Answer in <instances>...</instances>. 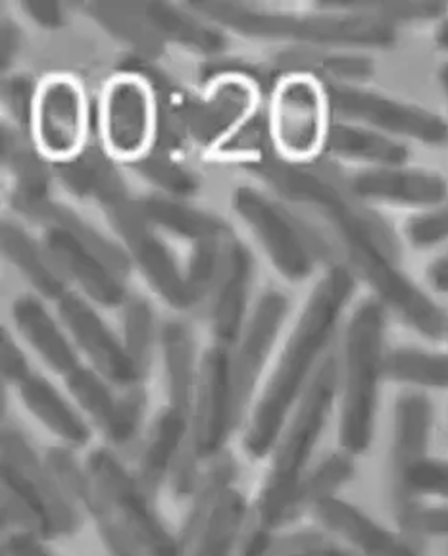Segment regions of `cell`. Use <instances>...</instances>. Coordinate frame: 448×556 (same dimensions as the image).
<instances>
[{
    "label": "cell",
    "instance_id": "cell-42",
    "mask_svg": "<svg viewBox=\"0 0 448 556\" xmlns=\"http://www.w3.org/2000/svg\"><path fill=\"white\" fill-rule=\"evenodd\" d=\"M427 279L437 293L448 295V251L430 266Z\"/></svg>",
    "mask_w": 448,
    "mask_h": 556
},
{
    "label": "cell",
    "instance_id": "cell-12",
    "mask_svg": "<svg viewBox=\"0 0 448 556\" xmlns=\"http://www.w3.org/2000/svg\"><path fill=\"white\" fill-rule=\"evenodd\" d=\"M44 460L62 489L66 491V495L72 498V503L79 508V513H87L93 520L101 535L102 545L111 556H146L143 548L139 547V543L131 538V533L126 530V526L119 522L111 503L94 485L85 464L79 463L68 447H52L51 451H47Z\"/></svg>",
    "mask_w": 448,
    "mask_h": 556
},
{
    "label": "cell",
    "instance_id": "cell-18",
    "mask_svg": "<svg viewBox=\"0 0 448 556\" xmlns=\"http://www.w3.org/2000/svg\"><path fill=\"white\" fill-rule=\"evenodd\" d=\"M189 433L191 418L176 406H168L156 416L136 468L137 480L141 481L146 495L154 503L189 447Z\"/></svg>",
    "mask_w": 448,
    "mask_h": 556
},
{
    "label": "cell",
    "instance_id": "cell-35",
    "mask_svg": "<svg viewBox=\"0 0 448 556\" xmlns=\"http://www.w3.org/2000/svg\"><path fill=\"white\" fill-rule=\"evenodd\" d=\"M407 237L415 249H432L448 241V201L408 219Z\"/></svg>",
    "mask_w": 448,
    "mask_h": 556
},
{
    "label": "cell",
    "instance_id": "cell-7",
    "mask_svg": "<svg viewBox=\"0 0 448 556\" xmlns=\"http://www.w3.org/2000/svg\"><path fill=\"white\" fill-rule=\"evenodd\" d=\"M85 468L93 478L104 498L111 503L119 522L146 556H181L178 533L169 530L158 515L153 498L146 495L136 472L119 460L112 448H94L85 460Z\"/></svg>",
    "mask_w": 448,
    "mask_h": 556
},
{
    "label": "cell",
    "instance_id": "cell-45",
    "mask_svg": "<svg viewBox=\"0 0 448 556\" xmlns=\"http://www.w3.org/2000/svg\"><path fill=\"white\" fill-rule=\"evenodd\" d=\"M439 84L443 87V93L447 97L448 102V62H445L439 70Z\"/></svg>",
    "mask_w": 448,
    "mask_h": 556
},
{
    "label": "cell",
    "instance_id": "cell-41",
    "mask_svg": "<svg viewBox=\"0 0 448 556\" xmlns=\"http://www.w3.org/2000/svg\"><path fill=\"white\" fill-rule=\"evenodd\" d=\"M26 10L42 26H59V4H54V2H27Z\"/></svg>",
    "mask_w": 448,
    "mask_h": 556
},
{
    "label": "cell",
    "instance_id": "cell-39",
    "mask_svg": "<svg viewBox=\"0 0 448 556\" xmlns=\"http://www.w3.org/2000/svg\"><path fill=\"white\" fill-rule=\"evenodd\" d=\"M2 376L10 383L22 386L31 376L26 356L17 349L7 331H2Z\"/></svg>",
    "mask_w": 448,
    "mask_h": 556
},
{
    "label": "cell",
    "instance_id": "cell-29",
    "mask_svg": "<svg viewBox=\"0 0 448 556\" xmlns=\"http://www.w3.org/2000/svg\"><path fill=\"white\" fill-rule=\"evenodd\" d=\"M385 376L415 388L448 389V353L397 349L387 354Z\"/></svg>",
    "mask_w": 448,
    "mask_h": 556
},
{
    "label": "cell",
    "instance_id": "cell-19",
    "mask_svg": "<svg viewBox=\"0 0 448 556\" xmlns=\"http://www.w3.org/2000/svg\"><path fill=\"white\" fill-rule=\"evenodd\" d=\"M287 304V299L280 293L264 295L254 313L251 326L246 329L238 358L233 361V380H235L239 413L253 395L256 378L260 376L271 345L280 333L281 324L285 320Z\"/></svg>",
    "mask_w": 448,
    "mask_h": 556
},
{
    "label": "cell",
    "instance_id": "cell-21",
    "mask_svg": "<svg viewBox=\"0 0 448 556\" xmlns=\"http://www.w3.org/2000/svg\"><path fill=\"white\" fill-rule=\"evenodd\" d=\"M20 395L29 413L69 447H84L91 441V428L87 421L60 395L51 381L41 376H29L20 386Z\"/></svg>",
    "mask_w": 448,
    "mask_h": 556
},
{
    "label": "cell",
    "instance_id": "cell-8",
    "mask_svg": "<svg viewBox=\"0 0 448 556\" xmlns=\"http://www.w3.org/2000/svg\"><path fill=\"white\" fill-rule=\"evenodd\" d=\"M102 147L119 162H141L153 152L158 110L151 85L137 74H119L104 85L99 106Z\"/></svg>",
    "mask_w": 448,
    "mask_h": 556
},
{
    "label": "cell",
    "instance_id": "cell-32",
    "mask_svg": "<svg viewBox=\"0 0 448 556\" xmlns=\"http://www.w3.org/2000/svg\"><path fill=\"white\" fill-rule=\"evenodd\" d=\"M2 243H4V251H7L10 258L16 262L17 266L24 270L26 276H29V279L41 289L44 295L59 296L62 293V283L44 266L41 254L37 253V249L29 241V237L24 236L20 229L4 228Z\"/></svg>",
    "mask_w": 448,
    "mask_h": 556
},
{
    "label": "cell",
    "instance_id": "cell-24",
    "mask_svg": "<svg viewBox=\"0 0 448 556\" xmlns=\"http://www.w3.org/2000/svg\"><path fill=\"white\" fill-rule=\"evenodd\" d=\"M328 152L345 161L364 162L372 168H398L408 161L407 144L356 124H333Z\"/></svg>",
    "mask_w": 448,
    "mask_h": 556
},
{
    "label": "cell",
    "instance_id": "cell-6",
    "mask_svg": "<svg viewBox=\"0 0 448 556\" xmlns=\"http://www.w3.org/2000/svg\"><path fill=\"white\" fill-rule=\"evenodd\" d=\"M330 87L312 72H293L281 77L271 91V143L281 161L293 166L312 164L328 152L330 144Z\"/></svg>",
    "mask_w": 448,
    "mask_h": 556
},
{
    "label": "cell",
    "instance_id": "cell-26",
    "mask_svg": "<svg viewBox=\"0 0 448 556\" xmlns=\"http://www.w3.org/2000/svg\"><path fill=\"white\" fill-rule=\"evenodd\" d=\"M355 473L353 456L345 451L325 456L322 463L316 464L312 470H308L298 483L295 495L289 503L283 526L295 523L308 513H313V508L325 498L335 497L337 491L345 488L348 481H353Z\"/></svg>",
    "mask_w": 448,
    "mask_h": 556
},
{
    "label": "cell",
    "instance_id": "cell-2",
    "mask_svg": "<svg viewBox=\"0 0 448 556\" xmlns=\"http://www.w3.org/2000/svg\"><path fill=\"white\" fill-rule=\"evenodd\" d=\"M353 291L355 279L343 266H333L313 287L246 426L243 447L253 458H264L276 447L289 414L323 363Z\"/></svg>",
    "mask_w": 448,
    "mask_h": 556
},
{
    "label": "cell",
    "instance_id": "cell-14",
    "mask_svg": "<svg viewBox=\"0 0 448 556\" xmlns=\"http://www.w3.org/2000/svg\"><path fill=\"white\" fill-rule=\"evenodd\" d=\"M60 316L104 380L121 388H133L139 383L143 374L139 364L127 346L112 336L101 318L87 308V304L76 296H64L60 303Z\"/></svg>",
    "mask_w": 448,
    "mask_h": 556
},
{
    "label": "cell",
    "instance_id": "cell-9",
    "mask_svg": "<svg viewBox=\"0 0 448 556\" xmlns=\"http://www.w3.org/2000/svg\"><path fill=\"white\" fill-rule=\"evenodd\" d=\"M29 124L37 149L60 164L76 161L91 131V112L85 89L72 76H49L31 97Z\"/></svg>",
    "mask_w": 448,
    "mask_h": 556
},
{
    "label": "cell",
    "instance_id": "cell-11",
    "mask_svg": "<svg viewBox=\"0 0 448 556\" xmlns=\"http://www.w3.org/2000/svg\"><path fill=\"white\" fill-rule=\"evenodd\" d=\"M338 116L385 136L407 137L430 147H447L448 122L432 110L395 101L356 85L328 84Z\"/></svg>",
    "mask_w": 448,
    "mask_h": 556
},
{
    "label": "cell",
    "instance_id": "cell-36",
    "mask_svg": "<svg viewBox=\"0 0 448 556\" xmlns=\"http://www.w3.org/2000/svg\"><path fill=\"white\" fill-rule=\"evenodd\" d=\"M149 14L153 16L154 22H156L164 31L174 35L179 41L195 42L196 47H203V49H216L221 42L220 37L210 35V31H206L203 27L195 26L191 20L178 16L174 10L161 7V4L151 7Z\"/></svg>",
    "mask_w": 448,
    "mask_h": 556
},
{
    "label": "cell",
    "instance_id": "cell-22",
    "mask_svg": "<svg viewBox=\"0 0 448 556\" xmlns=\"http://www.w3.org/2000/svg\"><path fill=\"white\" fill-rule=\"evenodd\" d=\"M251 508L239 489H223L185 556H231L245 533Z\"/></svg>",
    "mask_w": 448,
    "mask_h": 556
},
{
    "label": "cell",
    "instance_id": "cell-34",
    "mask_svg": "<svg viewBox=\"0 0 448 556\" xmlns=\"http://www.w3.org/2000/svg\"><path fill=\"white\" fill-rule=\"evenodd\" d=\"M144 405H146V395L139 386L129 388L126 395L119 396L118 418L111 433L106 435L114 447H129L136 441L137 433L143 424Z\"/></svg>",
    "mask_w": 448,
    "mask_h": 556
},
{
    "label": "cell",
    "instance_id": "cell-46",
    "mask_svg": "<svg viewBox=\"0 0 448 556\" xmlns=\"http://www.w3.org/2000/svg\"><path fill=\"white\" fill-rule=\"evenodd\" d=\"M353 555H355V553H353ZM355 556H358V555H355Z\"/></svg>",
    "mask_w": 448,
    "mask_h": 556
},
{
    "label": "cell",
    "instance_id": "cell-17",
    "mask_svg": "<svg viewBox=\"0 0 448 556\" xmlns=\"http://www.w3.org/2000/svg\"><path fill=\"white\" fill-rule=\"evenodd\" d=\"M433 406L430 399L408 391L395 406V431L391 451V503L393 513L402 503L405 481L415 464L427 458L432 441Z\"/></svg>",
    "mask_w": 448,
    "mask_h": 556
},
{
    "label": "cell",
    "instance_id": "cell-38",
    "mask_svg": "<svg viewBox=\"0 0 448 556\" xmlns=\"http://www.w3.org/2000/svg\"><path fill=\"white\" fill-rule=\"evenodd\" d=\"M42 538L31 531H10L4 538V556H56L42 543Z\"/></svg>",
    "mask_w": 448,
    "mask_h": 556
},
{
    "label": "cell",
    "instance_id": "cell-15",
    "mask_svg": "<svg viewBox=\"0 0 448 556\" xmlns=\"http://www.w3.org/2000/svg\"><path fill=\"white\" fill-rule=\"evenodd\" d=\"M358 201L397 204L432 211L448 201V181L427 169L370 168L356 174L348 184Z\"/></svg>",
    "mask_w": 448,
    "mask_h": 556
},
{
    "label": "cell",
    "instance_id": "cell-5",
    "mask_svg": "<svg viewBox=\"0 0 448 556\" xmlns=\"http://www.w3.org/2000/svg\"><path fill=\"white\" fill-rule=\"evenodd\" d=\"M2 523L42 540L68 538L81 513L66 495L49 464L20 431L2 433Z\"/></svg>",
    "mask_w": 448,
    "mask_h": 556
},
{
    "label": "cell",
    "instance_id": "cell-30",
    "mask_svg": "<svg viewBox=\"0 0 448 556\" xmlns=\"http://www.w3.org/2000/svg\"><path fill=\"white\" fill-rule=\"evenodd\" d=\"M166 370L171 401L169 406H176L191 418L199 366H195L193 346L181 328H169L166 333Z\"/></svg>",
    "mask_w": 448,
    "mask_h": 556
},
{
    "label": "cell",
    "instance_id": "cell-31",
    "mask_svg": "<svg viewBox=\"0 0 448 556\" xmlns=\"http://www.w3.org/2000/svg\"><path fill=\"white\" fill-rule=\"evenodd\" d=\"M68 388L85 413L108 435L118 418L119 399L112 395L111 388L104 383L101 374L79 366L69 374Z\"/></svg>",
    "mask_w": 448,
    "mask_h": 556
},
{
    "label": "cell",
    "instance_id": "cell-37",
    "mask_svg": "<svg viewBox=\"0 0 448 556\" xmlns=\"http://www.w3.org/2000/svg\"><path fill=\"white\" fill-rule=\"evenodd\" d=\"M149 346H151V316L143 306H136L127 318V351L139 364L141 371L149 361Z\"/></svg>",
    "mask_w": 448,
    "mask_h": 556
},
{
    "label": "cell",
    "instance_id": "cell-40",
    "mask_svg": "<svg viewBox=\"0 0 448 556\" xmlns=\"http://www.w3.org/2000/svg\"><path fill=\"white\" fill-rule=\"evenodd\" d=\"M418 535H432L448 540V506L439 508H422L415 523Z\"/></svg>",
    "mask_w": 448,
    "mask_h": 556
},
{
    "label": "cell",
    "instance_id": "cell-28",
    "mask_svg": "<svg viewBox=\"0 0 448 556\" xmlns=\"http://www.w3.org/2000/svg\"><path fill=\"white\" fill-rule=\"evenodd\" d=\"M422 497L448 501V460L427 456L408 472L402 503L395 510L398 528L408 538L418 535L415 523H418V516L422 513Z\"/></svg>",
    "mask_w": 448,
    "mask_h": 556
},
{
    "label": "cell",
    "instance_id": "cell-25",
    "mask_svg": "<svg viewBox=\"0 0 448 556\" xmlns=\"http://www.w3.org/2000/svg\"><path fill=\"white\" fill-rule=\"evenodd\" d=\"M47 243L56 261L85 287L89 295L102 304H118L124 296L121 287L114 281L111 274L102 266L101 262L94 258L93 254L87 253L84 244L77 241L66 229H51L47 236Z\"/></svg>",
    "mask_w": 448,
    "mask_h": 556
},
{
    "label": "cell",
    "instance_id": "cell-3",
    "mask_svg": "<svg viewBox=\"0 0 448 556\" xmlns=\"http://www.w3.org/2000/svg\"><path fill=\"white\" fill-rule=\"evenodd\" d=\"M341 388V364L325 356L271 451L270 472L251 508L241 556H266L283 528L289 503L308 472Z\"/></svg>",
    "mask_w": 448,
    "mask_h": 556
},
{
    "label": "cell",
    "instance_id": "cell-16",
    "mask_svg": "<svg viewBox=\"0 0 448 556\" xmlns=\"http://www.w3.org/2000/svg\"><path fill=\"white\" fill-rule=\"evenodd\" d=\"M312 515L323 531L347 541L355 548V555L420 556L410 541L375 522L372 516L343 498H325L313 508Z\"/></svg>",
    "mask_w": 448,
    "mask_h": 556
},
{
    "label": "cell",
    "instance_id": "cell-20",
    "mask_svg": "<svg viewBox=\"0 0 448 556\" xmlns=\"http://www.w3.org/2000/svg\"><path fill=\"white\" fill-rule=\"evenodd\" d=\"M260 102L258 87L243 76L216 77L204 97V124L218 143L231 141L256 114Z\"/></svg>",
    "mask_w": 448,
    "mask_h": 556
},
{
    "label": "cell",
    "instance_id": "cell-10",
    "mask_svg": "<svg viewBox=\"0 0 448 556\" xmlns=\"http://www.w3.org/2000/svg\"><path fill=\"white\" fill-rule=\"evenodd\" d=\"M238 414L233 361L226 346H212L199 364L191 410L189 448L199 463L221 455Z\"/></svg>",
    "mask_w": 448,
    "mask_h": 556
},
{
    "label": "cell",
    "instance_id": "cell-1",
    "mask_svg": "<svg viewBox=\"0 0 448 556\" xmlns=\"http://www.w3.org/2000/svg\"><path fill=\"white\" fill-rule=\"evenodd\" d=\"M283 187L330 224L348 261L372 286L381 303L425 338L448 339L447 313L398 268L397 244L389 229L358 206L355 194L350 199L330 179L306 172L283 176Z\"/></svg>",
    "mask_w": 448,
    "mask_h": 556
},
{
    "label": "cell",
    "instance_id": "cell-33",
    "mask_svg": "<svg viewBox=\"0 0 448 556\" xmlns=\"http://www.w3.org/2000/svg\"><path fill=\"white\" fill-rule=\"evenodd\" d=\"M146 211L164 228L178 231L181 236L210 237L212 239L216 233H220V226L214 219L203 216L199 212L183 208L179 204L153 199L146 203Z\"/></svg>",
    "mask_w": 448,
    "mask_h": 556
},
{
    "label": "cell",
    "instance_id": "cell-27",
    "mask_svg": "<svg viewBox=\"0 0 448 556\" xmlns=\"http://www.w3.org/2000/svg\"><path fill=\"white\" fill-rule=\"evenodd\" d=\"M251 279V261L241 247H231L226 262V276L214 311V333L220 343L231 345L239 338L246 289Z\"/></svg>",
    "mask_w": 448,
    "mask_h": 556
},
{
    "label": "cell",
    "instance_id": "cell-4",
    "mask_svg": "<svg viewBox=\"0 0 448 556\" xmlns=\"http://www.w3.org/2000/svg\"><path fill=\"white\" fill-rule=\"evenodd\" d=\"M341 368L338 443L350 456L372 447L380 406L381 380L385 378V304L366 299L350 316Z\"/></svg>",
    "mask_w": 448,
    "mask_h": 556
},
{
    "label": "cell",
    "instance_id": "cell-43",
    "mask_svg": "<svg viewBox=\"0 0 448 556\" xmlns=\"http://www.w3.org/2000/svg\"><path fill=\"white\" fill-rule=\"evenodd\" d=\"M283 556H355L353 555V551H347V548H341L331 541L328 545H322V547L308 548V551H300V553H293V555H283Z\"/></svg>",
    "mask_w": 448,
    "mask_h": 556
},
{
    "label": "cell",
    "instance_id": "cell-23",
    "mask_svg": "<svg viewBox=\"0 0 448 556\" xmlns=\"http://www.w3.org/2000/svg\"><path fill=\"white\" fill-rule=\"evenodd\" d=\"M14 320L27 343L34 346L52 370L68 378L72 371L79 368L74 346L60 333L59 326L37 301L29 296L17 299L14 303Z\"/></svg>",
    "mask_w": 448,
    "mask_h": 556
},
{
    "label": "cell",
    "instance_id": "cell-44",
    "mask_svg": "<svg viewBox=\"0 0 448 556\" xmlns=\"http://www.w3.org/2000/svg\"><path fill=\"white\" fill-rule=\"evenodd\" d=\"M435 45L443 51H448V17L440 22L437 31H435Z\"/></svg>",
    "mask_w": 448,
    "mask_h": 556
},
{
    "label": "cell",
    "instance_id": "cell-13",
    "mask_svg": "<svg viewBox=\"0 0 448 556\" xmlns=\"http://www.w3.org/2000/svg\"><path fill=\"white\" fill-rule=\"evenodd\" d=\"M235 211L251 226L254 236L263 243L264 251L276 264V268L291 279L300 281L312 271V258L300 236L289 224L285 216L276 206H271L263 194L248 187H241L235 199Z\"/></svg>",
    "mask_w": 448,
    "mask_h": 556
}]
</instances>
